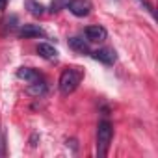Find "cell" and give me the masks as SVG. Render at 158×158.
Masks as SVG:
<instances>
[{
    "label": "cell",
    "mask_w": 158,
    "mask_h": 158,
    "mask_svg": "<svg viewBox=\"0 0 158 158\" xmlns=\"http://www.w3.org/2000/svg\"><path fill=\"white\" fill-rule=\"evenodd\" d=\"M67 2H69V0H52V10L50 11H60L61 8H67Z\"/></svg>",
    "instance_id": "7c38bea8"
},
{
    "label": "cell",
    "mask_w": 158,
    "mask_h": 158,
    "mask_svg": "<svg viewBox=\"0 0 158 158\" xmlns=\"http://www.w3.org/2000/svg\"><path fill=\"white\" fill-rule=\"evenodd\" d=\"M80 82H82V71L80 69H78V67L65 69L61 73V76H60V82H58L61 95H71L78 88V84H80Z\"/></svg>",
    "instance_id": "6da1fadb"
},
{
    "label": "cell",
    "mask_w": 158,
    "mask_h": 158,
    "mask_svg": "<svg viewBox=\"0 0 158 158\" xmlns=\"http://www.w3.org/2000/svg\"><path fill=\"white\" fill-rule=\"evenodd\" d=\"M28 93L34 95V97H43L47 93V84H45L43 78H41V80H37V82L28 84Z\"/></svg>",
    "instance_id": "30bf717a"
},
{
    "label": "cell",
    "mask_w": 158,
    "mask_h": 158,
    "mask_svg": "<svg viewBox=\"0 0 158 158\" xmlns=\"http://www.w3.org/2000/svg\"><path fill=\"white\" fill-rule=\"evenodd\" d=\"M24 6H26V10H28L34 17H41V15L45 13L43 4H39L37 0H24Z\"/></svg>",
    "instance_id": "8fae6325"
},
{
    "label": "cell",
    "mask_w": 158,
    "mask_h": 158,
    "mask_svg": "<svg viewBox=\"0 0 158 158\" xmlns=\"http://www.w3.org/2000/svg\"><path fill=\"white\" fill-rule=\"evenodd\" d=\"M6 4H8V0H0V10H4Z\"/></svg>",
    "instance_id": "9a60e30c"
},
{
    "label": "cell",
    "mask_w": 158,
    "mask_h": 158,
    "mask_svg": "<svg viewBox=\"0 0 158 158\" xmlns=\"http://www.w3.org/2000/svg\"><path fill=\"white\" fill-rule=\"evenodd\" d=\"M17 76L21 78V80H24L26 84H32V82H37V80H41V74L35 71V69H30V67H21L19 71H17Z\"/></svg>",
    "instance_id": "52a82bcc"
},
{
    "label": "cell",
    "mask_w": 158,
    "mask_h": 158,
    "mask_svg": "<svg viewBox=\"0 0 158 158\" xmlns=\"http://www.w3.org/2000/svg\"><path fill=\"white\" fill-rule=\"evenodd\" d=\"M67 10L74 15V17H88L93 10L89 0H69L67 2Z\"/></svg>",
    "instance_id": "3957f363"
},
{
    "label": "cell",
    "mask_w": 158,
    "mask_h": 158,
    "mask_svg": "<svg viewBox=\"0 0 158 158\" xmlns=\"http://www.w3.org/2000/svg\"><path fill=\"white\" fill-rule=\"evenodd\" d=\"M69 47H71L74 52L82 54V56H84V54H91L88 41H84L82 37H71V39H69Z\"/></svg>",
    "instance_id": "ba28073f"
},
{
    "label": "cell",
    "mask_w": 158,
    "mask_h": 158,
    "mask_svg": "<svg viewBox=\"0 0 158 158\" xmlns=\"http://www.w3.org/2000/svg\"><path fill=\"white\" fill-rule=\"evenodd\" d=\"M91 58L97 60V61H101V63H104V65H114L115 60H117V54H115L114 48L104 47V48H99V50L91 52Z\"/></svg>",
    "instance_id": "277c9868"
},
{
    "label": "cell",
    "mask_w": 158,
    "mask_h": 158,
    "mask_svg": "<svg viewBox=\"0 0 158 158\" xmlns=\"http://www.w3.org/2000/svg\"><path fill=\"white\" fill-rule=\"evenodd\" d=\"M35 50H37V54H39L41 58H45V60H56V58H58V50H56L52 45H48V43H39Z\"/></svg>",
    "instance_id": "9c48e42d"
},
{
    "label": "cell",
    "mask_w": 158,
    "mask_h": 158,
    "mask_svg": "<svg viewBox=\"0 0 158 158\" xmlns=\"http://www.w3.org/2000/svg\"><path fill=\"white\" fill-rule=\"evenodd\" d=\"M35 139H37V134H34V136H32V139H30V143H32V147L35 145Z\"/></svg>",
    "instance_id": "2e32d148"
},
{
    "label": "cell",
    "mask_w": 158,
    "mask_h": 158,
    "mask_svg": "<svg viewBox=\"0 0 158 158\" xmlns=\"http://www.w3.org/2000/svg\"><path fill=\"white\" fill-rule=\"evenodd\" d=\"M139 4H141V6H143V8H145L151 15H154V8H152V4L149 2V0H139Z\"/></svg>",
    "instance_id": "4fadbf2b"
},
{
    "label": "cell",
    "mask_w": 158,
    "mask_h": 158,
    "mask_svg": "<svg viewBox=\"0 0 158 158\" xmlns=\"http://www.w3.org/2000/svg\"><path fill=\"white\" fill-rule=\"evenodd\" d=\"M19 35L24 37V39H30V37H45V32L37 24H23L21 30H19Z\"/></svg>",
    "instance_id": "8992f818"
},
{
    "label": "cell",
    "mask_w": 158,
    "mask_h": 158,
    "mask_svg": "<svg viewBox=\"0 0 158 158\" xmlns=\"http://www.w3.org/2000/svg\"><path fill=\"white\" fill-rule=\"evenodd\" d=\"M0 154H4V136L0 132Z\"/></svg>",
    "instance_id": "5bb4252c"
},
{
    "label": "cell",
    "mask_w": 158,
    "mask_h": 158,
    "mask_svg": "<svg viewBox=\"0 0 158 158\" xmlns=\"http://www.w3.org/2000/svg\"><path fill=\"white\" fill-rule=\"evenodd\" d=\"M112 136H114V128L110 121H101L97 127V156L104 158L108 154L110 143H112Z\"/></svg>",
    "instance_id": "7a4b0ae2"
},
{
    "label": "cell",
    "mask_w": 158,
    "mask_h": 158,
    "mask_svg": "<svg viewBox=\"0 0 158 158\" xmlns=\"http://www.w3.org/2000/svg\"><path fill=\"white\" fill-rule=\"evenodd\" d=\"M86 37H88L89 43H102L108 37V32H106V28H102L99 24H93V26L86 28Z\"/></svg>",
    "instance_id": "5b68a950"
}]
</instances>
